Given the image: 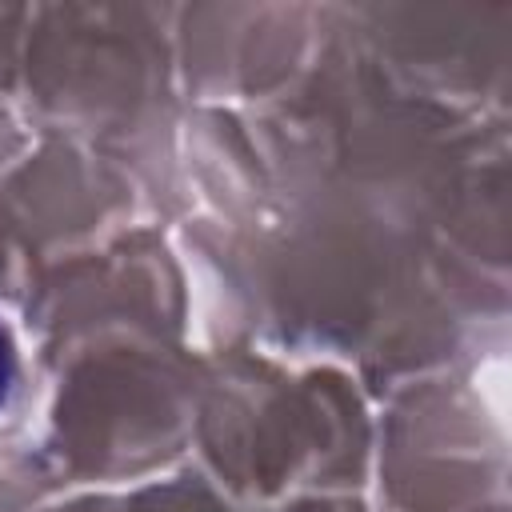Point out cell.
<instances>
[{"label": "cell", "instance_id": "6da1fadb", "mask_svg": "<svg viewBox=\"0 0 512 512\" xmlns=\"http://www.w3.org/2000/svg\"><path fill=\"white\" fill-rule=\"evenodd\" d=\"M12 380H16V356H12L8 332H4V324H0V404H4L8 392H12Z\"/></svg>", "mask_w": 512, "mask_h": 512}]
</instances>
